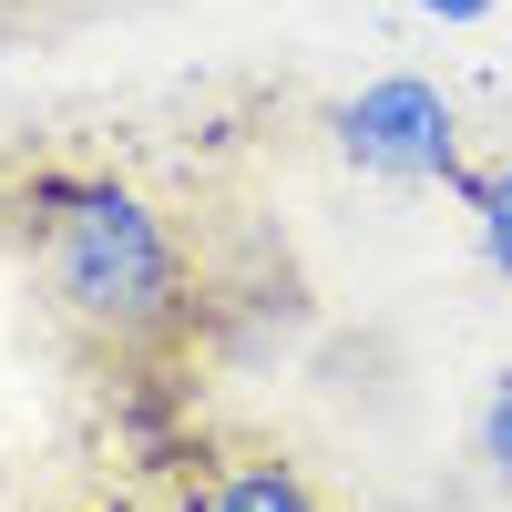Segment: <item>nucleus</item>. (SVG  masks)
I'll use <instances>...</instances> for the list:
<instances>
[{"mask_svg":"<svg viewBox=\"0 0 512 512\" xmlns=\"http://www.w3.org/2000/svg\"><path fill=\"white\" fill-rule=\"evenodd\" d=\"M21 236L41 256L52 308L82 338H103V349H164V338L185 328V308H195L175 226H164L134 185H113V175L41 164L21 185Z\"/></svg>","mask_w":512,"mask_h":512,"instance_id":"nucleus-1","label":"nucleus"},{"mask_svg":"<svg viewBox=\"0 0 512 512\" xmlns=\"http://www.w3.org/2000/svg\"><path fill=\"white\" fill-rule=\"evenodd\" d=\"M338 154L359 164V175H400V185H461L472 164H461V113L441 82L420 72H379L369 93L338 103Z\"/></svg>","mask_w":512,"mask_h":512,"instance_id":"nucleus-2","label":"nucleus"},{"mask_svg":"<svg viewBox=\"0 0 512 512\" xmlns=\"http://www.w3.org/2000/svg\"><path fill=\"white\" fill-rule=\"evenodd\" d=\"M205 512H328V502L308 492V472H287V461H226Z\"/></svg>","mask_w":512,"mask_h":512,"instance_id":"nucleus-3","label":"nucleus"},{"mask_svg":"<svg viewBox=\"0 0 512 512\" xmlns=\"http://www.w3.org/2000/svg\"><path fill=\"white\" fill-rule=\"evenodd\" d=\"M472 441H482V472L512 492V369H502L492 390H482V420H472Z\"/></svg>","mask_w":512,"mask_h":512,"instance_id":"nucleus-4","label":"nucleus"},{"mask_svg":"<svg viewBox=\"0 0 512 512\" xmlns=\"http://www.w3.org/2000/svg\"><path fill=\"white\" fill-rule=\"evenodd\" d=\"M472 216H482V256H492V267L512 277V164H492V175H482Z\"/></svg>","mask_w":512,"mask_h":512,"instance_id":"nucleus-5","label":"nucleus"},{"mask_svg":"<svg viewBox=\"0 0 512 512\" xmlns=\"http://www.w3.org/2000/svg\"><path fill=\"white\" fill-rule=\"evenodd\" d=\"M420 11H431V21H482L492 0H420Z\"/></svg>","mask_w":512,"mask_h":512,"instance_id":"nucleus-6","label":"nucleus"}]
</instances>
